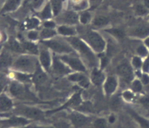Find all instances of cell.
<instances>
[{"label": "cell", "instance_id": "obj_1", "mask_svg": "<svg viewBox=\"0 0 149 128\" xmlns=\"http://www.w3.org/2000/svg\"><path fill=\"white\" fill-rule=\"evenodd\" d=\"M12 67L18 72H23L26 74L32 73L35 72L37 69V61L31 56L22 55L14 61Z\"/></svg>", "mask_w": 149, "mask_h": 128}, {"label": "cell", "instance_id": "obj_2", "mask_svg": "<svg viewBox=\"0 0 149 128\" xmlns=\"http://www.w3.org/2000/svg\"><path fill=\"white\" fill-rule=\"evenodd\" d=\"M16 115L23 116L28 120H44V113L41 109L37 107L29 106H19L15 109Z\"/></svg>", "mask_w": 149, "mask_h": 128}, {"label": "cell", "instance_id": "obj_3", "mask_svg": "<svg viewBox=\"0 0 149 128\" xmlns=\"http://www.w3.org/2000/svg\"><path fill=\"white\" fill-rule=\"evenodd\" d=\"M70 41H71V44H72V46L81 53V55L83 56V58L86 59V61L89 65H93V66L95 65L96 60H95V55L93 54L90 48L83 41H81V40L75 38V37L71 38Z\"/></svg>", "mask_w": 149, "mask_h": 128}, {"label": "cell", "instance_id": "obj_4", "mask_svg": "<svg viewBox=\"0 0 149 128\" xmlns=\"http://www.w3.org/2000/svg\"><path fill=\"white\" fill-rule=\"evenodd\" d=\"M30 120L23 116L16 115L0 120V128H22L28 125Z\"/></svg>", "mask_w": 149, "mask_h": 128}, {"label": "cell", "instance_id": "obj_5", "mask_svg": "<svg viewBox=\"0 0 149 128\" xmlns=\"http://www.w3.org/2000/svg\"><path fill=\"white\" fill-rule=\"evenodd\" d=\"M69 119L76 128H87L91 125L92 118L79 112H73L70 114Z\"/></svg>", "mask_w": 149, "mask_h": 128}, {"label": "cell", "instance_id": "obj_6", "mask_svg": "<svg viewBox=\"0 0 149 128\" xmlns=\"http://www.w3.org/2000/svg\"><path fill=\"white\" fill-rule=\"evenodd\" d=\"M87 40L91 47L97 52H102L106 47V43L101 36L98 33L90 31L87 34Z\"/></svg>", "mask_w": 149, "mask_h": 128}, {"label": "cell", "instance_id": "obj_7", "mask_svg": "<svg viewBox=\"0 0 149 128\" xmlns=\"http://www.w3.org/2000/svg\"><path fill=\"white\" fill-rule=\"evenodd\" d=\"M61 60L63 62L65 63L68 65L71 68H72L76 72H86V68L83 63L81 62V61L79 60V58H74V57H70V56L65 55L62 56L61 58Z\"/></svg>", "mask_w": 149, "mask_h": 128}, {"label": "cell", "instance_id": "obj_8", "mask_svg": "<svg viewBox=\"0 0 149 128\" xmlns=\"http://www.w3.org/2000/svg\"><path fill=\"white\" fill-rule=\"evenodd\" d=\"M44 44L47 47H48L53 51L58 52V53H71L72 52V49L68 45L65 44L59 40H46L44 41Z\"/></svg>", "mask_w": 149, "mask_h": 128}, {"label": "cell", "instance_id": "obj_9", "mask_svg": "<svg viewBox=\"0 0 149 128\" xmlns=\"http://www.w3.org/2000/svg\"><path fill=\"white\" fill-rule=\"evenodd\" d=\"M9 93L12 96L17 99H24L26 95V89L23 83L19 81H13L9 87Z\"/></svg>", "mask_w": 149, "mask_h": 128}, {"label": "cell", "instance_id": "obj_10", "mask_svg": "<svg viewBox=\"0 0 149 128\" xmlns=\"http://www.w3.org/2000/svg\"><path fill=\"white\" fill-rule=\"evenodd\" d=\"M81 104V94H80V93H76L72 95V98H71L70 99H68L67 102H65V104H64L61 107L58 108V109H54V110H51V111L47 112V114L54 113L60 111V110H62V109H67V108H70V107H79Z\"/></svg>", "mask_w": 149, "mask_h": 128}, {"label": "cell", "instance_id": "obj_11", "mask_svg": "<svg viewBox=\"0 0 149 128\" xmlns=\"http://www.w3.org/2000/svg\"><path fill=\"white\" fill-rule=\"evenodd\" d=\"M117 72H118L119 75L126 82H130L134 79V73H133L132 68L127 63H123L119 65L117 67Z\"/></svg>", "mask_w": 149, "mask_h": 128}, {"label": "cell", "instance_id": "obj_12", "mask_svg": "<svg viewBox=\"0 0 149 128\" xmlns=\"http://www.w3.org/2000/svg\"><path fill=\"white\" fill-rule=\"evenodd\" d=\"M13 108V100L5 94L0 95V113H6Z\"/></svg>", "mask_w": 149, "mask_h": 128}, {"label": "cell", "instance_id": "obj_13", "mask_svg": "<svg viewBox=\"0 0 149 128\" xmlns=\"http://www.w3.org/2000/svg\"><path fill=\"white\" fill-rule=\"evenodd\" d=\"M117 87V80L115 77L109 76L108 77L105 81L104 90L107 95H112L116 91Z\"/></svg>", "mask_w": 149, "mask_h": 128}, {"label": "cell", "instance_id": "obj_14", "mask_svg": "<svg viewBox=\"0 0 149 128\" xmlns=\"http://www.w3.org/2000/svg\"><path fill=\"white\" fill-rule=\"evenodd\" d=\"M13 62L14 61L13 60V57L8 52L3 51L0 54V69L10 67V66L13 65Z\"/></svg>", "mask_w": 149, "mask_h": 128}, {"label": "cell", "instance_id": "obj_15", "mask_svg": "<svg viewBox=\"0 0 149 128\" xmlns=\"http://www.w3.org/2000/svg\"><path fill=\"white\" fill-rule=\"evenodd\" d=\"M53 67L54 72H57L58 74H64L66 73H68L70 72V69L64 64L62 61H60L54 58L53 61Z\"/></svg>", "mask_w": 149, "mask_h": 128}, {"label": "cell", "instance_id": "obj_16", "mask_svg": "<svg viewBox=\"0 0 149 128\" xmlns=\"http://www.w3.org/2000/svg\"><path fill=\"white\" fill-rule=\"evenodd\" d=\"M40 61L42 66L46 70H48L51 65V58L50 53L47 50H42L40 54Z\"/></svg>", "mask_w": 149, "mask_h": 128}, {"label": "cell", "instance_id": "obj_17", "mask_svg": "<svg viewBox=\"0 0 149 128\" xmlns=\"http://www.w3.org/2000/svg\"><path fill=\"white\" fill-rule=\"evenodd\" d=\"M105 75L101 71L97 69H94L91 74V80L95 86H100L104 81Z\"/></svg>", "mask_w": 149, "mask_h": 128}, {"label": "cell", "instance_id": "obj_18", "mask_svg": "<svg viewBox=\"0 0 149 128\" xmlns=\"http://www.w3.org/2000/svg\"><path fill=\"white\" fill-rule=\"evenodd\" d=\"M47 80V75L38 66H37V69L35 71L34 74L33 76V81H34L37 85H40V84L44 83V81Z\"/></svg>", "mask_w": 149, "mask_h": 128}, {"label": "cell", "instance_id": "obj_19", "mask_svg": "<svg viewBox=\"0 0 149 128\" xmlns=\"http://www.w3.org/2000/svg\"><path fill=\"white\" fill-rule=\"evenodd\" d=\"M63 20L68 24H75L78 23L79 16L74 12L68 11L63 15Z\"/></svg>", "mask_w": 149, "mask_h": 128}, {"label": "cell", "instance_id": "obj_20", "mask_svg": "<svg viewBox=\"0 0 149 128\" xmlns=\"http://www.w3.org/2000/svg\"><path fill=\"white\" fill-rule=\"evenodd\" d=\"M130 113L131 114L133 118H134L135 120L139 123L140 126L142 128H149V120L148 119L142 117L141 116H140L139 114L136 113L134 111H130Z\"/></svg>", "mask_w": 149, "mask_h": 128}, {"label": "cell", "instance_id": "obj_21", "mask_svg": "<svg viewBox=\"0 0 149 128\" xmlns=\"http://www.w3.org/2000/svg\"><path fill=\"white\" fill-rule=\"evenodd\" d=\"M20 1L21 0H8L6 2L4 7L2 8V12H9L16 10L20 3Z\"/></svg>", "mask_w": 149, "mask_h": 128}, {"label": "cell", "instance_id": "obj_22", "mask_svg": "<svg viewBox=\"0 0 149 128\" xmlns=\"http://www.w3.org/2000/svg\"><path fill=\"white\" fill-rule=\"evenodd\" d=\"M133 34L134 36L140 37H144L149 35V26H141L135 28L133 30Z\"/></svg>", "mask_w": 149, "mask_h": 128}, {"label": "cell", "instance_id": "obj_23", "mask_svg": "<svg viewBox=\"0 0 149 128\" xmlns=\"http://www.w3.org/2000/svg\"><path fill=\"white\" fill-rule=\"evenodd\" d=\"M8 48L10 49L11 51H14V52H18V53H23L25 51L24 48H23V44H20L18 41H16L15 40L9 41L7 44Z\"/></svg>", "mask_w": 149, "mask_h": 128}, {"label": "cell", "instance_id": "obj_24", "mask_svg": "<svg viewBox=\"0 0 149 128\" xmlns=\"http://www.w3.org/2000/svg\"><path fill=\"white\" fill-rule=\"evenodd\" d=\"M109 23V19L103 16H98L94 18L93 21V24L95 26H98V27H102L104 26L107 25Z\"/></svg>", "mask_w": 149, "mask_h": 128}, {"label": "cell", "instance_id": "obj_25", "mask_svg": "<svg viewBox=\"0 0 149 128\" xmlns=\"http://www.w3.org/2000/svg\"><path fill=\"white\" fill-rule=\"evenodd\" d=\"M15 77L17 79V81L21 82V83L30 82L33 79V78L30 76V74H26V73H23V72H16Z\"/></svg>", "mask_w": 149, "mask_h": 128}, {"label": "cell", "instance_id": "obj_26", "mask_svg": "<svg viewBox=\"0 0 149 128\" xmlns=\"http://www.w3.org/2000/svg\"><path fill=\"white\" fill-rule=\"evenodd\" d=\"M23 47L24 50L33 54H37L39 53L37 47L34 44H33L31 42H24L23 44Z\"/></svg>", "mask_w": 149, "mask_h": 128}, {"label": "cell", "instance_id": "obj_27", "mask_svg": "<svg viewBox=\"0 0 149 128\" xmlns=\"http://www.w3.org/2000/svg\"><path fill=\"white\" fill-rule=\"evenodd\" d=\"M58 33L60 34H62L64 36H72L74 34V30L72 27H68L66 26H61L58 28Z\"/></svg>", "mask_w": 149, "mask_h": 128}, {"label": "cell", "instance_id": "obj_28", "mask_svg": "<svg viewBox=\"0 0 149 128\" xmlns=\"http://www.w3.org/2000/svg\"><path fill=\"white\" fill-rule=\"evenodd\" d=\"M86 78V77L83 74L79 73H79H74V74H69V76H68V79H69L70 81H74V82H78V83H79L80 81H82Z\"/></svg>", "mask_w": 149, "mask_h": 128}, {"label": "cell", "instance_id": "obj_29", "mask_svg": "<svg viewBox=\"0 0 149 128\" xmlns=\"http://www.w3.org/2000/svg\"><path fill=\"white\" fill-rule=\"evenodd\" d=\"M93 126L94 128H107V121L104 118L96 119L93 123Z\"/></svg>", "mask_w": 149, "mask_h": 128}, {"label": "cell", "instance_id": "obj_30", "mask_svg": "<svg viewBox=\"0 0 149 128\" xmlns=\"http://www.w3.org/2000/svg\"><path fill=\"white\" fill-rule=\"evenodd\" d=\"M56 34V32L53 29H48V28H45L42 30L41 33H40V37L43 39H47L51 37H54Z\"/></svg>", "mask_w": 149, "mask_h": 128}, {"label": "cell", "instance_id": "obj_31", "mask_svg": "<svg viewBox=\"0 0 149 128\" xmlns=\"http://www.w3.org/2000/svg\"><path fill=\"white\" fill-rule=\"evenodd\" d=\"M51 2L54 14L57 15L61 9V0H51Z\"/></svg>", "mask_w": 149, "mask_h": 128}, {"label": "cell", "instance_id": "obj_32", "mask_svg": "<svg viewBox=\"0 0 149 128\" xmlns=\"http://www.w3.org/2000/svg\"><path fill=\"white\" fill-rule=\"evenodd\" d=\"M39 20L36 18H30L29 19L26 23V27L27 29H34L37 27L39 25Z\"/></svg>", "mask_w": 149, "mask_h": 128}, {"label": "cell", "instance_id": "obj_33", "mask_svg": "<svg viewBox=\"0 0 149 128\" xmlns=\"http://www.w3.org/2000/svg\"><path fill=\"white\" fill-rule=\"evenodd\" d=\"M51 8L50 4H47L41 12V17L43 19H49L51 17Z\"/></svg>", "mask_w": 149, "mask_h": 128}, {"label": "cell", "instance_id": "obj_34", "mask_svg": "<svg viewBox=\"0 0 149 128\" xmlns=\"http://www.w3.org/2000/svg\"><path fill=\"white\" fill-rule=\"evenodd\" d=\"M131 88H132V90L134 92H136V93H138V92H141L142 90V82L140 81L139 80H134V81L132 82V86H131Z\"/></svg>", "mask_w": 149, "mask_h": 128}, {"label": "cell", "instance_id": "obj_35", "mask_svg": "<svg viewBox=\"0 0 149 128\" xmlns=\"http://www.w3.org/2000/svg\"><path fill=\"white\" fill-rule=\"evenodd\" d=\"M91 19V15L88 12H83L81 13V15H80V21H81V23L83 24H86L89 22Z\"/></svg>", "mask_w": 149, "mask_h": 128}, {"label": "cell", "instance_id": "obj_36", "mask_svg": "<svg viewBox=\"0 0 149 128\" xmlns=\"http://www.w3.org/2000/svg\"><path fill=\"white\" fill-rule=\"evenodd\" d=\"M44 1V0H28V4L33 9H37L43 4Z\"/></svg>", "mask_w": 149, "mask_h": 128}, {"label": "cell", "instance_id": "obj_37", "mask_svg": "<svg viewBox=\"0 0 149 128\" xmlns=\"http://www.w3.org/2000/svg\"><path fill=\"white\" fill-rule=\"evenodd\" d=\"M78 108L85 112H91L93 110V105L91 104V102H84L81 103Z\"/></svg>", "mask_w": 149, "mask_h": 128}, {"label": "cell", "instance_id": "obj_38", "mask_svg": "<svg viewBox=\"0 0 149 128\" xmlns=\"http://www.w3.org/2000/svg\"><path fill=\"white\" fill-rule=\"evenodd\" d=\"M7 86V79L4 75H1L0 74V95L2 94L3 91Z\"/></svg>", "mask_w": 149, "mask_h": 128}, {"label": "cell", "instance_id": "obj_39", "mask_svg": "<svg viewBox=\"0 0 149 128\" xmlns=\"http://www.w3.org/2000/svg\"><path fill=\"white\" fill-rule=\"evenodd\" d=\"M110 106L113 109H118L120 106V101L119 99V98L115 97L113 98V99L111 100V102H110Z\"/></svg>", "mask_w": 149, "mask_h": 128}, {"label": "cell", "instance_id": "obj_40", "mask_svg": "<svg viewBox=\"0 0 149 128\" xmlns=\"http://www.w3.org/2000/svg\"><path fill=\"white\" fill-rule=\"evenodd\" d=\"M135 10H136V13H137L138 15H140V16L145 15V14L148 13V10H147L146 8H145L144 6H142V5H140V4H138L137 6H136Z\"/></svg>", "mask_w": 149, "mask_h": 128}, {"label": "cell", "instance_id": "obj_41", "mask_svg": "<svg viewBox=\"0 0 149 128\" xmlns=\"http://www.w3.org/2000/svg\"><path fill=\"white\" fill-rule=\"evenodd\" d=\"M132 64L134 67H136V68H140V67H142L143 62H142L141 59L139 57H134L132 59Z\"/></svg>", "mask_w": 149, "mask_h": 128}, {"label": "cell", "instance_id": "obj_42", "mask_svg": "<svg viewBox=\"0 0 149 128\" xmlns=\"http://www.w3.org/2000/svg\"><path fill=\"white\" fill-rule=\"evenodd\" d=\"M109 33H112L114 36H116V37H119V38H122V37L124 36V33L122 30H119V29H113V30H110L108 31Z\"/></svg>", "mask_w": 149, "mask_h": 128}, {"label": "cell", "instance_id": "obj_43", "mask_svg": "<svg viewBox=\"0 0 149 128\" xmlns=\"http://www.w3.org/2000/svg\"><path fill=\"white\" fill-rule=\"evenodd\" d=\"M137 54H139L140 55L142 56V57H144L148 54V50L144 46H140L137 47Z\"/></svg>", "mask_w": 149, "mask_h": 128}, {"label": "cell", "instance_id": "obj_44", "mask_svg": "<svg viewBox=\"0 0 149 128\" xmlns=\"http://www.w3.org/2000/svg\"><path fill=\"white\" fill-rule=\"evenodd\" d=\"M140 102L141 103L142 106H144V108L149 109V96H144L140 99Z\"/></svg>", "mask_w": 149, "mask_h": 128}, {"label": "cell", "instance_id": "obj_45", "mask_svg": "<svg viewBox=\"0 0 149 128\" xmlns=\"http://www.w3.org/2000/svg\"><path fill=\"white\" fill-rule=\"evenodd\" d=\"M123 97L127 100H131L134 98V94L130 91H126L123 93Z\"/></svg>", "mask_w": 149, "mask_h": 128}, {"label": "cell", "instance_id": "obj_46", "mask_svg": "<svg viewBox=\"0 0 149 128\" xmlns=\"http://www.w3.org/2000/svg\"><path fill=\"white\" fill-rule=\"evenodd\" d=\"M55 128H69V125L68 123L65 122V121H61V122H58V123L55 124Z\"/></svg>", "mask_w": 149, "mask_h": 128}, {"label": "cell", "instance_id": "obj_47", "mask_svg": "<svg viewBox=\"0 0 149 128\" xmlns=\"http://www.w3.org/2000/svg\"><path fill=\"white\" fill-rule=\"evenodd\" d=\"M37 37H38V33L36 31H30L29 33H28V38L30 40H37Z\"/></svg>", "mask_w": 149, "mask_h": 128}, {"label": "cell", "instance_id": "obj_48", "mask_svg": "<svg viewBox=\"0 0 149 128\" xmlns=\"http://www.w3.org/2000/svg\"><path fill=\"white\" fill-rule=\"evenodd\" d=\"M142 69L144 71V72L147 73V72H149V61L147 59L142 65Z\"/></svg>", "mask_w": 149, "mask_h": 128}, {"label": "cell", "instance_id": "obj_49", "mask_svg": "<svg viewBox=\"0 0 149 128\" xmlns=\"http://www.w3.org/2000/svg\"><path fill=\"white\" fill-rule=\"evenodd\" d=\"M44 26L46 28H48V29H53L54 26H55V23L52 22V21H46L44 23Z\"/></svg>", "mask_w": 149, "mask_h": 128}, {"label": "cell", "instance_id": "obj_50", "mask_svg": "<svg viewBox=\"0 0 149 128\" xmlns=\"http://www.w3.org/2000/svg\"><path fill=\"white\" fill-rule=\"evenodd\" d=\"M142 83L144 85H147V84L149 83V76L147 74H144L142 75V79H141Z\"/></svg>", "mask_w": 149, "mask_h": 128}, {"label": "cell", "instance_id": "obj_51", "mask_svg": "<svg viewBox=\"0 0 149 128\" xmlns=\"http://www.w3.org/2000/svg\"><path fill=\"white\" fill-rule=\"evenodd\" d=\"M107 62H108V61H107V58H102V63H101V67H102V68H103V67H106V65H107Z\"/></svg>", "mask_w": 149, "mask_h": 128}, {"label": "cell", "instance_id": "obj_52", "mask_svg": "<svg viewBox=\"0 0 149 128\" xmlns=\"http://www.w3.org/2000/svg\"><path fill=\"white\" fill-rule=\"evenodd\" d=\"M115 120H116V117H115L113 115H111V116H109V120H108L109 123H113L114 122H115Z\"/></svg>", "mask_w": 149, "mask_h": 128}, {"label": "cell", "instance_id": "obj_53", "mask_svg": "<svg viewBox=\"0 0 149 128\" xmlns=\"http://www.w3.org/2000/svg\"><path fill=\"white\" fill-rule=\"evenodd\" d=\"M31 128H55L54 127H51V126H34Z\"/></svg>", "mask_w": 149, "mask_h": 128}, {"label": "cell", "instance_id": "obj_54", "mask_svg": "<svg viewBox=\"0 0 149 128\" xmlns=\"http://www.w3.org/2000/svg\"><path fill=\"white\" fill-rule=\"evenodd\" d=\"M89 1H90L92 4H97V3H99L100 0H89Z\"/></svg>", "mask_w": 149, "mask_h": 128}, {"label": "cell", "instance_id": "obj_55", "mask_svg": "<svg viewBox=\"0 0 149 128\" xmlns=\"http://www.w3.org/2000/svg\"><path fill=\"white\" fill-rule=\"evenodd\" d=\"M144 5L147 8L149 9V0H144Z\"/></svg>", "mask_w": 149, "mask_h": 128}, {"label": "cell", "instance_id": "obj_56", "mask_svg": "<svg viewBox=\"0 0 149 128\" xmlns=\"http://www.w3.org/2000/svg\"><path fill=\"white\" fill-rule=\"evenodd\" d=\"M145 44H146L148 47H149V37L145 40Z\"/></svg>", "mask_w": 149, "mask_h": 128}, {"label": "cell", "instance_id": "obj_57", "mask_svg": "<svg viewBox=\"0 0 149 128\" xmlns=\"http://www.w3.org/2000/svg\"><path fill=\"white\" fill-rule=\"evenodd\" d=\"M148 61H149V57H148Z\"/></svg>", "mask_w": 149, "mask_h": 128}, {"label": "cell", "instance_id": "obj_58", "mask_svg": "<svg viewBox=\"0 0 149 128\" xmlns=\"http://www.w3.org/2000/svg\"></svg>", "mask_w": 149, "mask_h": 128}]
</instances>
